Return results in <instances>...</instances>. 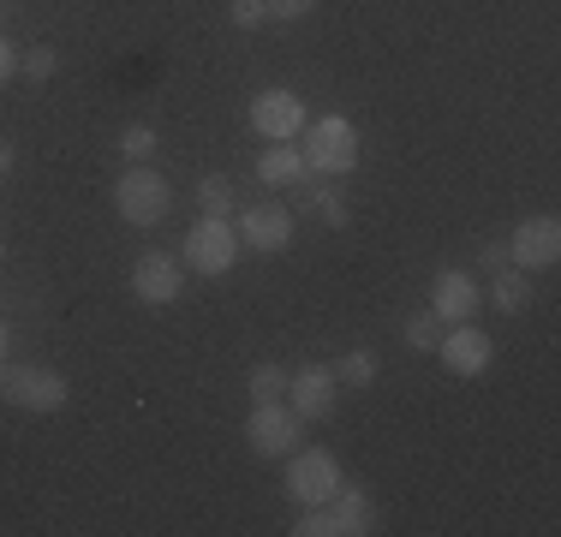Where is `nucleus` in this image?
<instances>
[{
    "label": "nucleus",
    "instance_id": "f03ea898",
    "mask_svg": "<svg viewBox=\"0 0 561 537\" xmlns=\"http://www.w3.org/2000/svg\"><path fill=\"white\" fill-rule=\"evenodd\" d=\"M114 209L126 215L131 227H162L168 209H173V192L150 161H131V168L119 173V185H114Z\"/></svg>",
    "mask_w": 561,
    "mask_h": 537
},
{
    "label": "nucleus",
    "instance_id": "6e6552de",
    "mask_svg": "<svg viewBox=\"0 0 561 537\" xmlns=\"http://www.w3.org/2000/svg\"><path fill=\"white\" fill-rule=\"evenodd\" d=\"M436 353H443V365H448L454 376H484L490 358H496V341H490V334L478 329L472 317H466V322H448V329H443Z\"/></svg>",
    "mask_w": 561,
    "mask_h": 537
},
{
    "label": "nucleus",
    "instance_id": "423d86ee",
    "mask_svg": "<svg viewBox=\"0 0 561 537\" xmlns=\"http://www.w3.org/2000/svg\"><path fill=\"white\" fill-rule=\"evenodd\" d=\"M341 490V460L329 448H293V460H287V495L299 507H317V502H329V495Z\"/></svg>",
    "mask_w": 561,
    "mask_h": 537
},
{
    "label": "nucleus",
    "instance_id": "c756f323",
    "mask_svg": "<svg viewBox=\"0 0 561 537\" xmlns=\"http://www.w3.org/2000/svg\"><path fill=\"white\" fill-rule=\"evenodd\" d=\"M0 365H7V317H0Z\"/></svg>",
    "mask_w": 561,
    "mask_h": 537
},
{
    "label": "nucleus",
    "instance_id": "1a4fd4ad",
    "mask_svg": "<svg viewBox=\"0 0 561 537\" xmlns=\"http://www.w3.org/2000/svg\"><path fill=\"white\" fill-rule=\"evenodd\" d=\"M556 258H561V221L556 215H526L507 239V263L531 275V268H550Z\"/></svg>",
    "mask_w": 561,
    "mask_h": 537
},
{
    "label": "nucleus",
    "instance_id": "a878e982",
    "mask_svg": "<svg viewBox=\"0 0 561 537\" xmlns=\"http://www.w3.org/2000/svg\"><path fill=\"white\" fill-rule=\"evenodd\" d=\"M7 78H19V48L0 36V84H7Z\"/></svg>",
    "mask_w": 561,
    "mask_h": 537
},
{
    "label": "nucleus",
    "instance_id": "c85d7f7f",
    "mask_svg": "<svg viewBox=\"0 0 561 537\" xmlns=\"http://www.w3.org/2000/svg\"><path fill=\"white\" fill-rule=\"evenodd\" d=\"M7 173H12V144L0 138V185H7Z\"/></svg>",
    "mask_w": 561,
    "mask_h": 537
},
{
    "label": "nucleus",
    "instance_id": "4468645a",
    "mask_svg": "<svg viewBox=\"0 0 561 537\" xmlns=\"http://www.w3.org/2000/svg\"><path fill=\"white\" fill-rule=\"evenodd\" d=\"M329 507H335L341 537H365V532H377V502H370V490H358V483H346V478H341V490L329 495Z\"/></svg>",
    "mask_w": 561,
    "mask_h": 537
},
{
    "label": "nucleus",
    "instance_id": "2eb2a0df",
    "mask_svg": "<svg viewBox=\"0 0 561 537\" xmlns=\"http://www.w3.org/2000/svg\"><path fill=\"white\" fill-rule=\"evenodd\" d=\"M299 173H305L299 144H270V150L257 156V180L275 185V192H293V185H299Z\"/></svg>",
    "mask_w": 561,
    "mask_h": 537
},
{
    "label": "nucleus",
    "instance_id": "dca6fc26",
    "mask_svg": "<svg viewBox=\"0 0 561 537\" xmlns=\"http://www.w3.org/2000/svg\"><path fill=\"white\" fill-rule=\"evenodd\" d=\"M490 305H496L502 317H519L531 305V287H526V268H496V275H490Z\"/></svg>",
    "mask_w": 561,
    "mask_h": 537
},
{
    "label": "nucleus",
    "instance_id": "ddd939ff",
    "mask_svg": "<svg viewBox=\"0 0 561 537\" xmlns=\"http://www.w3.org/2000/svg\"><path fill=\"white\" fill-rule=\"evenodd\" d=\"M431 311L436 322H466L478 311V275H466V268H443V275L431 281Z\"/></svg>",
    "mask_w": 561,
    "mask_h": 537
},
{
    "label": "nucleus",
    "instance_id": "20e7f679",
    "mask_svg": "<svg viewBox=\"0 0 561 537\" xmlns=\"http://www.w3.org/2000/svg\"><path fill=\"white\" fill-rule=\"evenodd\" d=\"M299 436H305V419L287 407V400H257V407H251V419H245L251 454H263V460H287V454L299 448Z\"/></svg>",
    "mask_w": 561,
    "mask_h": 537
},
{
    "label": "nucleus",
    "instance_id": "f8f14e48",
    "mask_svg": "<svg viewBox=\"0 0 561 537\" xmlns=\"http://www.w3.org/2000/svg\"><path fill=\"white\" fill-rule=\"evenodd\" d=\"M131 293H138L144 305H173L185 293V263L168 258V251H144V258L131 263Z\"/></svg>",
    "mask_w": 561,
    "mask_h": 537
},
{
    "label": "nucleus",
    "instance_id": "7ed1b4c3",
    "mask_svg": "<svg viewBox=\"0 0 561 537\" xmlns=\"http://www.w3.org/2000/svg\"><path fill=\"white\" fill-rule=\"evenodd\" d=\"M66 376L43 365H0V400L19 412H60L66 407Z\"/></svg>",
    "mask_w": 561,
    "mask_h": 537
},
{
    "label": "nucleus",
    "instance_id": "cd10ccee",
    "mask_svg": "<svg viewBox=\"0 0 561 537\" xmlns=\"http://www.w3.org/2000/svg\"><path fill=\"white\" fill-rule=\"evenodd\" d=\"M478 268H490V275L507 268V245H484V251H478Z\"/></svg>",
    "mask_w": 561,
    "mask_h": 537
},
{
    "label": "nucleus",
    "instance_id": "bb28decb",
    "mask_svg": "<svg viewBox=\"0 0 561 537\" xmlns=\"http://www.w3.org/2000/svg\"><path fill=\"white\" fill-rule=\"evenodd\" d=\"M317 215H323L329 227H346V221H353V215H346V204H341V197H323V209H317Z\"/></svg>",
    "mask_w": 561,
    "mask_h": 537
},
{
    "label": "nucleus",
    "instance_id": "5701e85b",
    "mask_svg": "<svg viewBox=\"0 0 561 537\" xmlns=\"http://www.w3.org/2000/svg\"><path fill=\"white\" fill-rule=\"evenodd\" d=\"M119 150H126V161H150L156 156V132L150 126H126L119 132Z\"/></svg>",
    "mask_w": 561,
    "mask_h": 537
},
{
    "label": "nucleus",
    "instance_id": "39448f33",
    "mask_svg": "<svg viewBox=\"0 0 561 537\" xmlns=\"http://www.w3.org/2000/svg\"><path fill=\"white\" fill-rule=\"evenodd\" d=\"M233 258H239V227L216 221V215H204V221L185 233V251H180V263L192 268V275H227Z\"/></svg>",
    "mask_w": 561,
    "mask_h": 537
},
{
    "label": "nucleus",
    "instance_id": "9d476101",
    "mask_svg": "<svg viewBox=\"0 0 561 537\" xmlns=\"http://www.w3.org/2000/svg\"><path fill=\"white\" fill-rule=\"evenodd\" d=\"M335 388H341V376L329 365H299L287 376V407L299 412L305 424H323L329 412H335Z\"/></svg>",
    "mask_w": 561,
    "mask_h": 537
},
{
    "label": "nucleus",
    "instance_id": "6ab92c4d",
    "mask_svg": "<svg viewBox=\"0 0 561 537\" xmlns=\"http://www.w3.org/2000/svg\"><path fill=\"white\" fill-rule=\"evenodd\" d=\"M400 334H407V346H412V353H431V346L443 341V322H436V311H412Z\"/></svg>",
    "mask_w": 561,
    "mask_h": 537
},
{
    "label": "nucleus",
    "instance_id": "f257e3e1",
    "mask_svg": "<svg viewBox=\"0 0 561 537\" xmlns=\"http://www.w3.org/2000/svg\"><path fill=\"white\" fill-rule=\"evenodd\" d=\"M299 138H305V144H299L305 168L323 173V180H341V173H353V168H358V132H353V119L323 114V119H311V126H305Z\"/></svg>",
    "mask_w": 561,
    "mask_h": 537
},
{
    "label": "nucleus",
    "instance_id": "393cba45",
    "mask_svg": "<svg viewBox=\"0 0 561 537\" xmlns=\"http://www.w3.org/2000/svg\"><path fill=\"white\" fill-rule=\"evenodd\" d=\"M317 0H270V19H305Z\"/></svg>",
    "mask_w": 561,
    "mask_h": 537
},
{
    "label": "nucleus",
    "instance_id": "0eeeda50",
    "mask_svg": "<svg viewBox=\"0 0 561 537\" xmlns=\"http://www.w3.org/2000/svg\"><path fill=\"white\" fill-rule=\"evenodd\" d=\"M311 126V114H305V102L293 96V90H263L257 102H251V132L270 144H299V132Z\"/></svg>",
    "mask_w": 561,
    "mask_h": 537
},
{
    "label": "nucleus",
    "instance_id": "412c9836",
    "mask_svg": "<svg viewBox=\"0 0 561 537\" xmlns=\"http://www.w3.org/2000/svg\"><path fill=\"white\" fill-rule=\"evenodd\" d=\"M335 376H341V382H353V388L377 382V353H365V346H358V353H346L341 365H335Z\"/></svg>",
    "mask_w": 561,
    "mask_h": 537
},
{
    "label": "nucleus",
    "instance_id": "7c9ffc66",
    "mask_svg": "<svg viewBox=\"0 0 561 537\" xmlns=\"http://www.w3.org/2000/svg\"><path fill=\"white\" fill-rule=\"evenodd\" d=\"M0 263H7V239H0Z\"/></svg>",
    "mask_w": 561,
    "mask_h": 537
},
{
    "label": "nucleus",
    "instance_id": "b1692460",
    "mask_svg": "<svg viewBox=\"0 0 561 537\" xmlns=\"http://www.w3.org/2000/svg\"><path fill=\"white\" fill-rule=\"evenodd\" d=\"M227 12H233V24H239V31H257V24L270 19V0H233Z\"/></svg>",
    "mask_w": 561,
    "mask_h": 537
},
{
    "label": "nucleus",
    "instance_id": "4be33fe9",
    "mask_svg": "<svg viewBox=\"0 0 561 537\" xmlns=\"http://www.w3.org/2000/svg\"><path fill=\"white\" fill-rule=\"evenodd\" d=\"M293 532H299V537H341V526H335V507H329V502L305 507V519H299Z\"/></svg>",
    "mask_w": 561,
    "mask_h": 537
},
{
    "label": "nucleus",
    "instance_id": "aec40b11",
    "mask_svg": "<svg viewBox=\"0 0 561 537\" xmlns=\"http://www.w3.org/2000/svg\"><path fill=\"white\" fill-rule=\"evenodd\" d=\"M19 72L31 78V84H48V78L60 72V54L48 48V43H43V48H24V54H19Z\"/></svg>",
    "mask_w": 561,
    "mask_h": 537
},
{
    "label": "nucleus",
    "instance_id": "9b49d317",
    "mask_svg": "<svg viewBox=\"0 0 561 537\" xmlns=\"http://www.w3.org/2000/svg\"><path fill=\"white\" fill-rule=\"evenodd\" d=\"M239 245L257 251V258H275V251L293 245V209L287 204H251L239 215Z\"/></svg>",
    "mask_w": 561,
    "mask_h": 537
},
{
    "label": "nucleus",
    "instance_id": "a211bd4d",
    "mask_svg": "<svg viewBox=\"0 0 561 537\" xmlns=\"http://www.w3.org/2000/svg\"><path fill=\"white\" fill-rule=\"evenodd\" d=\"M245 388H251V407H257V400H287V370L280 365H251Z\"/></svg>",
    "mask_w": 561,
    "mask_h": 537
},
{
    "label": "nucleus",
    "instance_id": "f3484780",
    "mask_svg": "<svg viewBox=\"0 0 561 537\" xmlns=\"http://www.w3.org/2000/svg\"><path fill=\"white\" fill-rule=\"evenodd\" d=\"M233 204H239V192H233V180H227V173H209V180L197 185V209L216 215V221H233Z\"/></svg>",
    "mask_w": 561,
    "mask_h": 537
}]
</instances>
